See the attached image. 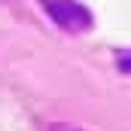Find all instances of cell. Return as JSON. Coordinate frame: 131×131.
<instances>
[{
    "label": "cell",
    "mask_w": 131,
    "mask_h": 131,
    "mask_svg": "<svg viewBox=\"0 0 131 131\" xmlns=\"http://www.w3.org/2000/svg\"><path fill=\"white\" fill-rule=\"evenodd\" d=\"M40 6L64 34H85L95 25V15L79 0H40Z\"/></svg>",
    "instance_id": "6da1fadb"
},
{
    "label": "cell",
    "mask_w": 131,
    "mask_h": 131,
    "mask_svg": "<svg viewBox=\"0 0 131 131\" xmlns=\"http://www.w3.org/2000/svg\"><path fill=\"white\" fill-rule=\"evenodd\" d=\"M119 64H122V73H128V52L122 49V58H119Z\"/></svg>",
    "instance_id": "7a4b0ae2"
}]
</instances>
